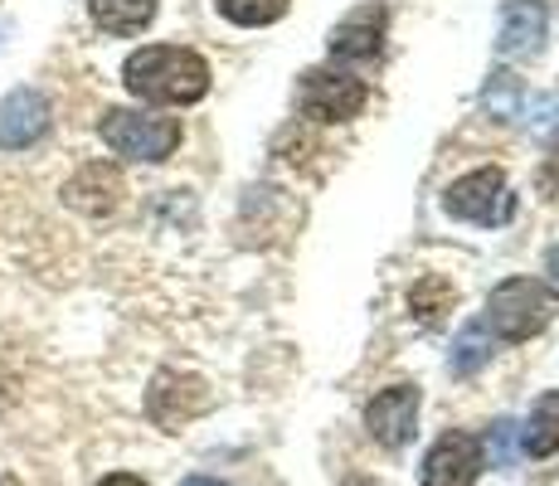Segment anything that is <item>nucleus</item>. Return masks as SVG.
<instances>
[{
	"instance_id": "nucleus-5",
	"label": "nucleus",
	"mask_w": 559,
	"mask_h": 486,
	"mask_svg": "<svg viewBox=\"0 0 559 486\" xmlns=\"http://www.w3.org/2000/svg\"><path fill=\"white\" fill-rule=\"evenodd\" d=\"M297 103H302L307 117L317 122H350V117L365 112L370 103V88L350 73H331V69H307L302 88H297Z\"/></svg>"
},
{
	"instance_id": "nucleus-24",
	"label": "nucleus",
	"mask_w": 559,
	"mask_h": 486,
	"mask_svg": "<svg viewBox=\"0 0 559 486\" xmlns=\"http://www.w3.org/2000/svg\"><path fill=\"white\" fill-rule=\"evenodd\" d=\"M350 486H365V482H350Z\"/></svg>"
},
{
	"instance_id": "nucleus-23",
	"label": "nucleus",
	"mask_w": 559,
	"mask_h": 486,
	"mask_svg": "<svg viewBox=\"0 0 559 486\" xmlns=\"http://www.w3.org/2000/svg\"><path fill=\"white\" fill-rule=\"evenodd\" d=\"M180 486H224V482H214V477H186Z\"/></svg>"
},
{
	"instance_id": "nucleus-3",
	"label": "nucleus",
	"mask_w": 559,
	"mask_h": 486,
	"mask_svg": "<svg viewBox=\"0 0 559 486\" xmlns=\"http://www.w3.org/2000/svg\"><path fill=\"white\" fill-rule=\"evenodd\" d=\"M545 321H550V301L531 277H511L487 297V327L501 341H531L535 331H545Z\"/></svg>"
},
{
	"instance_id": "nucleus-8",
	"label": "nucleus",
	"mask_w": 559,
	"mask_h": 486,
	"mask_svg": "<svg viewBox=\"0 0 559 486\" xmlns=\"http://www.w3.org/2000/svg\"><path fill=\"white\" fill-rule=\"evenodd\" d=\"M414 424H418V389L414 384H390L370 399L365 408V428H370L374 442L384 448H404L414 438Z\"/></svg>"
},
{
	"instance_id": "nucleus-20",
	"label": "nucleus",
	"mask_w": 559,
	"mask_h": 486,
	"mask_svg": "<svg viewBox=\"0 0 559 486\" xmlns=\"http://www.w3.org/2000/svg\"><path fill=\"white\" fill-rule=\"evenodd\" d=\"M511 428H515V424H507V418L491 428V448H497L491 458H497V467H507V462H511V452H507V448H511Z\"/></svg>"
},
{
	"instance_id": "nucleus-6",
	"label": "nucleus",
	"mask_w": 559,
	"mask_h": 486,
	"mask_svg": "<svg viewBox=\"0 0 559 486\" xmlns=\"http://www.w3.org/2000/svg\"><path fill=\"white\" fill-rule=\"evenodd\" d=\"M210 408V384L200 375H180V370H160L152 389H146V414L156 418L160 428L176 434L180 424H190L195 414Z\"/></svg>"
},
{
	"instance_id": "nucleus-10",
	"label": "nucleus",
	"mask_w": 559,
	"mask_h": 486,
	"mask_svg": "<svg viewBox=\"0 0 559 486\" xmlns=\"http://www.w3.org/2000/svg\"><path fill=\"white\" fill-rule=\"evenodd\" d=\"M63 200L79 214H112L117 204H122V176H117V166L93 161V166H83L79 176L63 186Z\"/></svg>"
},
{
	"instance_id": "nucleus-19",
	"label": "nucleus",
	"mask_w": 559,
	"mask_h": 486,
	"mask_svg": "<svg viewBox=\"0 0 559 486\" xmlns=\"http://www.w3.org/2000/svg\"><path fill=\"white\" fill-rule=\"evenodd\" d=\"M531 132H540V137H555L559 132V93H545V97H535L531 103Z\"/></svg>"
},
{
	"instance_id": "nucleus-1",
	"label": "nucleus",
	"mask_w": 559,
	"mask_h": 486,
	"mask_svg": "<svg viewBox=\"0 0 559 486\" xmlns=\"http://www.w3.org/2000/svg\"><path fill=\"white\" fill-rule=\"evenodd\" d=\"M127 88H132L142 103H170V107H186L200 103L210 93V63L200 59L195 49H180V45H146L127 59L122 69Z\"/></svg>"
},
{
	"instance_id": "nucleus-9",
	"label": "nucleus",
	"mask_w": 559,
	"mask_h": 486,
	"mask_svg": "<svg viewBox=\"0 0 559 486\" xmlns=\"http://www.w3.org/2000/svg\"><path fill=\"white\" fill-rule=\"evenodd\" d=\"M49 132V97L35 88H15L0 103V146L25 151Z\"/></svg>"
},
{
	"instance_id": "nucleus-2",
	"label": "nucleus",
	"mask_w": 559,
	"mask_h": 486,
	"mask_svg": "<svg viewBox=\"0 0 559 486\" xmlns=\"http://www.w3.org/2000/svg\"><path fill=\"white\" fill-rule=\"evenodd\" d=\"M103 142L127 161H166L170 151L180 146V122L176 117H152V112H127V107H112L98 122Z\"/></svg>"
},
{
	"instance_id": "nucleus-11",
	"label": "nucleus",
	"mask_w": 559,
	"mask_h": 486,
	"mask_svg": "<svg viewBox=\"0 0 559 486\" xmlns=\"http://www.w3.org/2000/svg\"><path fill=\"white\" fill-rule=\"evenodd\" d=\"M384 49V10L365 5L331 29V59H374Z\"/></svg>"
},
{
	"instance_id": "nucleus-12",
	"label": "nucleus",
	"mask_w": 559,
	"mask_h": 486,
	"mask_svg": "<svg viewBox=\"0 0 559 486\" xmlns=\"http://www.w3.org/2000/svg\"><path fill=\"white\" fill-rule=\"evenodd\" d=\"M545 39V5L540 0H511L507 15H501V39L497 49L515 59V54H535Z\"/></svg>"
},
{
	"instance_id": "nucleus-17",
	"label": "nucleus",
	"mask_w": 559,
	"mask_h": 486,
	"mask_svg": "<svg viewBox=\"0 0 559 486\" xmlns=\"http://www.w3.org/2000/svg\"><path fill=\"white\" fill-rule=\"evenodd\" d=\"M408 307H414L424 321H433L438 311H448V307H453V287H448L443 277H424V283H418L414 292H408Z\"/></svg>"
},
{
	"instance_id": "nucleus-22",
	"label": "nucleus",
	"mask_w": 559,
	"mask_h": 486,
	"mask_svg": "<svg viewBox=\"0 0 559 486\" xmlns=\"http://www.w3.org/2000/svg\"><path fill=\"white\" fill-rule=\"evenodd\" d=\"M98 486H146L142 477H127V472H117V477H103Z\"/></svg>"
},
{
	"instance_id": "nucleus-16",
	"label": "nucleus",
	"mask_w": 559,
	"mask_h": 486,
	"mask_svg": "<svg viewBox=\"0 0 559 486\" xmlns=\"http://www.w3.org/2000/svg\"><path fill=\"white\" fill-rule=\"evenodd\" d=\"M224 20L234 25H273L277 15L287 10V0H214Z\"/></svg>"
},
{
	"instance_id": "nucleus-18",
	"label": "nucleus",
	"mask_w": 559,
	"mask_h": 486,
	"mask_svg": "<svg viewBox=\"0 0 559 486\" xmlns=\"http://www.w3.org/2000/svg\"><path fill=\"white\" fill-rule=\"evenodd\" d=\"M481 103H487V112H497V117H515V103H521V83H515L511 73H497V79L487 83V93H481Z\"/></svg>"
},
{
	"instance_id": "nucleus-4",
	"label": "nucleus",
	"mask_w": 559,
	"mask_h": 486,
	"mask_svg": "<svg viewBox=\"0 0 559 486\" xmlns=\"http://www.w3.org/2000/svg\"><path fill=\"white\" fill-rule=\"evenodd\" d=\"M443 210L453 220H472L491 229V224H507L515 214V194L507 190V176L497 166H487V170H472V176L453 180L443 194Z\"/></svg>"
},
{
	"instance_id": "nucleus-15",
	"label": "nucleus",
	"mask_w": 559,
	"mask_h": 486,
	"mask_svg": "<svg viewBox=\"0 0 559 486\" xmlns=\"http://www.w3.org/2000/svg\"><path fill=\"white\" fill-rule=\"evenodd\" d=\"M487 360H491L487 327H481V321H472V327H462V336L453 345V375H472V370H481Z\"/></svg>"
},
{
	"instance_id": "nucleus-14",
	"label": "nucleus",
	"mask_w": 559,
	"mask_h": 486,
	"mask_svg": "<svg viewBox=\"0 0 559 486\" xmlns=\"http://www.w3.org/2000/svg\"><path fill=\"white\" fill-rule=\"evenodd\" d=\"M521 448H525V458H550V452H559V389L535 399L531 424H525V434H521Z\"/></svg>"
},
{
	"instance_id": "nucleus-7",
	"label": "nucleus",
	"mask_w": 559,
	"mask_h": 486,
	"mask_svg": "<svg viewBox=\"0 0 559 486\" xmlns=\"http://www.w3.org/2000/svg\"><path fill=\"white\" fill-rule=\"evenodd\" d=\"M487 467L481 442L472 434H443L424 458V486H472Z\"/></svg>"
},
{
	"instance_id": "nucleus-13",
	"label": "nucleus",
	"mask_w": 559,
	"mask_h": 486,
	"mask_svg": "<svg viewBox=\"0 0 559 486\" xmlns=\"http://www.w3.org/2000/svg\"><path fill=\"white\" fill-rule=\"evenodd\" d=\"M93 25L107 35H142L156 20V0H93Z\"/></svg>"
},
{
	"instance_id": "nucleus-21",
	"label": "nucleus",
	"mask_w": 559,
	"mask_h": 486,
	"mask_svg": "<svg viewBox=\"0 0 559 486\" xmlns=\"http://www.w3.org/2000/svg\"><path fill=\"white\" fill-rule=\"evenodd\" d=\"M545 273H550V287L559 292V244L550 248V258H545Z\"/></svg>"
}]
</instances>
